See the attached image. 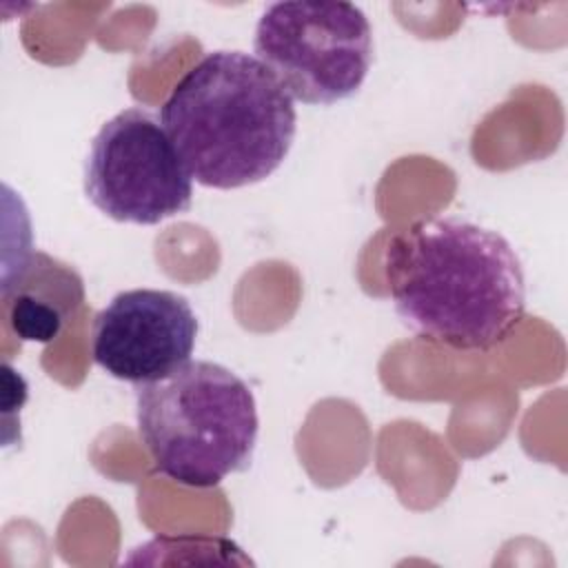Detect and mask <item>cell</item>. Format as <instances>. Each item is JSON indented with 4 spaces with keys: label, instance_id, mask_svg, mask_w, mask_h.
<instances>
[{
    "label": "cell",
    "instance_id": "obj_1",
    "mask_svg": "<svg viewBox=\"0 0 568 568\" xmlns=\"http://www.w3.org/2000/svg\"><path fill=\"white\" fill-rule=\"evenodd\" d=\"M384 280L399 320L455 351H488L524 317L526 280L513 244L455 215L419 220L384 248Z\"/></svg>",
    "mask_w": 568,
    "mask_h": 568
},
{
    "label": "cell",
    "instance_id": "obj_2",
    "mask_svg": "<svg viewBox=\"0 0 568 568\" xmlns=\"http://www.w3.org/2000/svg\"><path fill=\"white\" fill-rule=\"evenodd\" d=\"M160 122L191 178L209 189L266 180L286 160L295 100L266 64L244 51H209L171 89Z\"/></svg>",
    "mask_w": 568,
    "mask_h": 568
},
{
    "label": "cell",
    "instance_id": "obj_3",
    "mask_svg": "<svg viewBox=\"0 0 568 568\" xmlns=\"http://www.w3.org/2000/svg\"><path fill=\"white\" fill-rule=\"evenodd\" d=\"M135 419L155 470L189 488H213L244 473L260 430L248 384L206 359L135 386Z\"/></svg>",
    "mask_w": 568,
    "mask_h": 568
},
{
    "label": "cell",
    "instance_id": "obj_4",
    "mask_svg": "<svg viewBox=\"0 0 568 568\" xmlns=\"http://www.w3.org/2000/svg\"><path fill=\"white\" fill-rule=\"evenodd\" d=\"M253 51L293 100L328 106L364 84L373 29L353 2H273L257 20Z\"/></svg>",
    "mask_w": 568,
    "mask_h": 568
},
{
    "label": "cell",
    "instance_id": "obj_5",
    "mask_svg": "<svg viewBox=\"0 0 568 568\" xmlns=\"http://www.w3.org/2000/svg\"><path fill=\"white\" fill-rule=\"evenodd\" d=\"M84 193L115 222L153 226L191 209L193 178L162 122L142 106H129L91 140Z\"/></svg>",
    "mask_w": 568,
    "mask_h": 568
},
{
    "label": "cell",
    "instance_id": "obj_6",
    "mask_svg": "<svg viewBox=\"0 0 568 568\" xmlns=\"http://www.w3.org/2000/svg\"><path fill=\"white\" fill-rule=\"evenodd\" d=\"M197 317L189 300L166 288L118 293L91 326L93 362L133 386L158 382L191 362Z\"/></svg>",
    "mask_w": 568,
    "mask_h": 568
},
{
    "label": "cell",
    "instance_id": "obj_7",
    "mask_svg": "<svg viewBox=\"0 0 568 568\" xmlns=\"http://www.w3.org/2000/svg\"><path fill=\"white\" fill-rule=\"evenodd\" d=\"M0 300L7 324L22 342L49 344L82 306L84 284L73 266L27 248L18 271L2 277Z\"/></svg>",
    "mask_w": 568,
    "mask_h": 568
}]
</instances>
